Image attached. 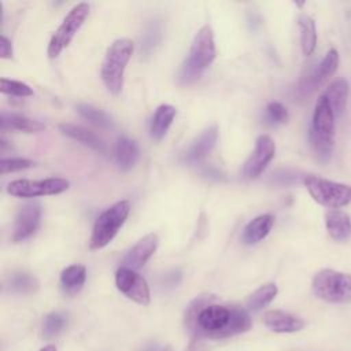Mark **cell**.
Instances as JSON below:
<instances>
[{
	"mask_svg": "<svg viewBox=\"0 0 351 351\" xmlns=\"http://www.w3.org/2000/svg\"><path fill=\"white\" fill-rule=\"evenodd\" d=\"M0 128H1V132L15 130V132H22L27 134L45 130V125L43 122L27 118L21 114L10 112L5 110H3L0 114Z\"/></svg>",
	"mask_w": 351,
	"mask_h": 351,
	"instance_id": "e0dca14e",
	"label": "cell"
},
{
	"mask_svg": "<svg viewBox=\"0 0 351 351\" xmlns=\"http://www.w3.org/2000/svg\"><path fill=\"white\" fill-rule=\"evenodd\" d=\"M296 174L288 169H281V170H277L276 173L271 174V180L274 184L277 185H289V184H293L296 181Z\"/></svg>",
	"mask_w": 351,
	"mask_h": 351,
	"instance_id": "d6a6232c",
	"label": "cell"
},
{
	"mask_svg": "<svg viewBox=\"0 0 351 351\" xmlns=\"http://www.w3.org/2000/svg\"><path fill=\"white\" fill-rule=\"evenodd\" d=\"M274 225V217L271 214H262L251 219L243 229L241 241L245 245H254L262 241L271 230Z\"/></svg>",
	"mask_w": 351,
	"mask_h": 351,
	"instance_id": "44dd1931",
	"label": "cell"
},
{
	"mask_svg": "<svg viewBox=\"0 0 351 351\" xmlns=\"http://www.w3.org/2000/svg\"><path fill=\"white\" fill-rule=\"evenodd\" d=\"M59 130L62 132V134L67 136L69 138H71L74 141H78L82 145L89 147L90 149H93L99 154H106L107 152V147H106L104 141L97 134L85 129L84 126L73 125V123H60Z\"/></svg>",
	"mask_w": 351,
	"mask_h": 351,
	"instance_id": "d6986e66",
	"label": "cell"
},
{
	"mask_svg": "<svg viewBox=\"0 0 351 351\" xmlns=\"http://www.w3.org/2000/svg\"><path fill=\"white\" fill-rule=\"evenodd\" d=\"M12 55H14V51H12L11 41L4 34H1L0 36V58L1 59H11Z\"/></svg>",
	"mask_w": 351,
	"mask_h": 351,
	"instance_id": "e575fe53",
	"label": "cell"
},
{
	"mask_svg": "<svg viewBox=\"0 0 351 351\" xmlns=\"http://www.w3.org/2000/svg\"><path fill=\"white\" fill-rule=\"evenodd\" d=\"M140 158V149L134 140L121 136L118 137L114 147V159L119 170L129 171L134 167Z\"/></svg>",
	"mask_w": 351,
	"mask_h": 351,
	"instance_id": "ffe728a7",
	"label": "cell"
},
{
	"mask_svg": "<svg viewBox=\"0 0 351 351\" xmlns=\"http://www.w3.org/2000/svg\"><path fill=\"white\" fill-rule=\"evenodd\" d=\"M34 162L26 158H1L0 160V173L7 174L12 171L25 170L29 167H33Z\"/></svg>",
	"mask_w": 351,
	"mask_h": 351,
	"instance_id": "1f68e13d",
	"label": "cell"
},
{
	"mask_svg": "<svg viewBox=\"0 0 351 351\" xmlns=\"http://www.w3.org/2000/svg\"><path fill=\"white\" fill-rule=\"evenodd\" d=\"M40 351H56V347L55 346H45Z\"/></svg>",
	"mask_w": 351,
	"mask_h": 351,
	"instance_id": "f35d334b",
	"label": "cell"
},
{
	"mask_svg": "<svg viewBox=\"0 0 351 351\" xmlns=\"http://www.w3.org/2000/svg\"><path fill=\"white\" fill-rule=\"evenodd\" d=\"M89 15V4L88 3H78L74 5L69 14L63 18L62 23L59 27L55 30L52 34L48 48H47V55L49 59H55L60 55V52L69 47L77 32L81 29L84 22L86 21Z\"/></svg>",
	"mask_w": 351,
	"mask_h": 351,
	"instance_id": "ba28073f",
	"label": "cell"
},
{
	"mask_svg": "<svg viewBox=\"0 0 351 351\" xmlns=\"http://www.w3.org/2000/svg\"><path fill=\"white\" fill-rule=\"evenodd\" d=\"M115 285L126 298L136 302L137 304L147 306L151 300L149 287L145 278L136 270L121 266L115 271Z\"/></svg>",
	"mask_w": 351,
	"mask_h": 351,
	"instance_id": "7c38bea8",
	"label": "cell"
},
{
	"mask_svg": "<svg viewBox=\"0 0 351 351\" xmlns=\"http://www.w3.org/2000/svg\"><path fill=\"white\" fill-rule=\"evenodd\" d=\"M276 154L274 140L267 134H261L255 141V148L243 165L241 176L245 180H254L259 177L267 165L271 162Z\"/></svg>",
	"mask_w": 351,
	"mask_h": 351,
	"instance_id": "8fae6325",
	"label": "cell"
},
{
	"mask_svg": "<svg viewBox=\"0 0 351 351\" xmlns=\"http://www.w3.org/2000/svg\"><path fill=\"white\" fill-rule=\"evenodd\" d=\"M185 351H206V348H204V346L202 344L200 340L193 339V340L189 343V346H188V348H186Z\"/></svg>",
	"mask_w": 351,
	"mask_h": 351,
	"instance_id": "8d00e7d4",
	"label": "cell"
},
{
	"mask_svg": "<svg viewBox=\"0 0 351 351\" xmlns=\"http://www.w3.org/2000/svg\"><path fill=\"white\" fill-rule=\"evenodd\" d=\"M86 280V269L84 265L75 263L64 267L60 273V288L64 295L74 296L77 295Z\"/></svg>",
	"mask_w": 351,
	"mask_h": 351,
	"instance_id": "7402d4cb",
	"label": "cell"
},
{
	"mask_svg": "<svg viewBox=\"0 0 351 351\" xmlns=\"http://www.w3.org/2000/svg\"><path fill=\"white\" fill-rule=\"evenodd\" d=\"M143 351H160V350H159L158 344L152 343V344H148V346H145V347L143 348Z\"/></svg>",
	"mask_w": 351,
	"mask_h": 351,
	"instance_id": "74e56055",
	"label": "cell"
},
{
	"mask_svg": "<svg viewBox=\"0 0 351 351\" xmlns=\"http://www.w3.org/2000/svg\"><path fill=\"white\" fill-rule=\"evenodd\" d=\"M311 289L318 299L326 303H351V274L322 269L313 277Z\"/></svg>",
	"mask_w": 351,
	"mask_h": 351,
	"instance_id": "8992f818",
	"label": "cell"
},
{
	"mask_svg": "<svg viewBox=\"0 0 351 351\" xmlns=\"http://www.w3.org/2000/svg\"><path fill=\"white\" fill-rule=\"evenodd\" d=\"M298 25L300 29V48L303 55L310 56L317 47V27L311 16L302 14L298 18Z\"/></svg>",
	"mask_w": 351,
	"mask_h": 351,
	"instance_id": "d4e9b609",
	"label": "cell"
},
{
	"mask_svg": "<svg viewBox=\"0 0 351 351\" xmlns=\"http://www.w3.org/2000/svg\"><path fill=\"white\" fill-rule=\"evenodd\" d=\"M185 328L195 339H226L251 329L248 313L236 304L221 303L215 295L195 298L184 314Z\"/></svg>",
	"mask_w": 351,
	"mask_h": 351,
	"instance_id": "6da1fadb",
	"label": "cell"
},
{
	"mask_svg": "<svg viewBox=\"0 0 351 351\" xmlns=\"http://www.w3.org/2000/svg\"><path fill=\"white\" fill-rule=\"evenodd\" d=\"M217 55L213 29L204 25L197 30L191 44L189 53L178 70V84L182 86L195 84L203 71L214 62Z\"/></svg>",
	"mask_w": 351,
	"mask_h": 351,
	"instance_id": "3957f363",
	"label": "cell"
},
{
	"mask_svg": "<svg viewBox=\"0 0 351 351\" xmlns=\"http://www.w3.org/2000/svg\"><path fill=\"white\" fill-rule=\"evenodd\" d=\"M325 228L330 239L337 243H346L351 239V217L340 208L325 213Z\"/></svg>",
	"mask_w": 351,
	"mask_h": 351,
	"instance_id": "2e32d148",
	"label": "cell"
},
{
	"mask_svg": "<svg viewBox=\"0 0 351 351\" xmlns=\"http://www.w3.org/2000/svg\"><path fill=\"white\" fill-rule=\"evenodd\" d=\"M324 95L326 96V99L335 112V117L337 118L346 110L347 96H348V82L344 78H337L329 84V86L324 92Z\"/></svg>",
	"mask_w": 351,
	"mask_h": 351,
	"instance_id": "cb8c5ba5",
	"label": "cell"
},
{
	"mask_svg": "<svg viewBox=\"0 0 351 351\" xmlns=\"http://www.w3.org/2000/svg\"><path fill=\"white\" fill-rule=\"evenodd\" d=\"M66 324H67V315L64 313L53 311L47 314L43 319V329H41L43 337L45 339L55 337L64 329Z\"/></svg>",
	"mask_w": 351,
	"mask_h": 351,
	"instance_id": "f1b7e54d",
	"label": "cell"
},
{
	"mask_svg": "<svg viewBox=\"0 0 351 351\" xmlns=\"http://www.w3.org/2000/svg\"><path fill=\"white\" fill-rule=\"evenodd\" d=\"M335 112L322 93L314 107L311 125L308 129V141L315 159L326 165L333 154L335 145Z\"/></svg>",
	"mask_w": 351,
	"mask_h": 351,
	"instance_id": "7a4b0ae2",
	"label": "cell"
},
{
	"mask_svg": "<svg viewBox=\"0 0 351 351\" xmlns=\"http://www.w3.org/2000/svg\"><path fill=\"white\" fill-rule=\"evenodd\" d=\"M289 119V112L280 101H270L265 108V122L270 126L284 125Z\"/></svg>",
	"mask_w": 351,
	"mask_h": 351,
	"instance_id": "f546056e",
	"label": "cell"
},
{
	"mask_svg": "<svg viewBox=\"0 0 351 351\" xmlns=\"http://www.w3.org/2000/svg\"><path fill=\"white\" fill-rule=\"evenodd\" d=\"M41 221V206L38 202L25 203L16 213L12 229V241L19 243L32 237Z\"/></svg>",
	"mask_w": 351,
	"mask_h": 351,
	"instance_id": "4fadbf2b",
	"label": "cell"
},
{
	"mask_svg": "<svg viewBox=\"0 0 351 351\" xmlns=\"http://www.w3.org/2000/svg\"><path fill=\"white\" fill-rule=\"evenodd\" d=\"M180 280H181V273H180L178 270H173V271L165 274L162 284H163L165 287L173 288L174 285H177V284L180 282Z\"/></svg>",
	"mask_w": 351,
	"mask_h": 351,
	"instance_id": "d590c367",
	"label": "cell"
},
{
	"mask_svg": "<svg viewBox=\"0 0 351 351\" xmlns=\"http://www.w3.org/2000/svg\"><path fill=\"white\" fill-rule=\"evenodd\" d=\"M176 114H177V110L171 104H160L155 110L151 128H149V134L154 140H162L166 136L170 125L173 123Z\"/></svg>",
	"mask_w": 351,
	"mask_h": 351,
	"instance_id": "603a6c76",
	"label": "cell"
},
{
	"mask_svg": "<svg viewBox=\"0 0 351 351\" xmlns=\"http://www.w3.org/2000/svg\"><path fill=\"white\" fill-rule=\"evenodd\" d=\"M303 185L315 203L329 210H339L351 203V185L330 181L314 174L304 176Z\"/></svg>",
	"mask_w": 351,
	"mask_h": 351,
	"instance_id": "52a82bcc",
	"label": "cell"
},
{
	"mask_svg": "<svg viewBox=\"0 0 351 351\" xmlns=\"http://www.w3.org/2000/svg\"><path fill=\"white\" fill-rule=\"evenodd\" d=\"M218 138V128L215 125L206 128L182 152L181 162L185 165H195L202 162L214 148Z\"/></svg>",
	"mask_w": 351,
	"mask_h": 351,
	"instance_id": "5bb4252c",
	"label": "cell"
},
{
	"mask_svg": "<svg viewBox=\"0 0 351 351\" xmlns=\"http://www.w3.org/2000/svg\"><path fill=\"white\" fill-rule=\"evenodd\" d=\"M278 288L274 282H266L261 285L258 289H255L245 300L247 308L252 313L261 311L265 308L276 296H277Z\"/></svg>",
	"mask_w": 351,
	"mask_h": 351,
	"instance_id": "4316f807",
	"label": "cell"
},
{
	"mask_svg": "<svg viewBox=\"0 0 351 351\" xmlns=\"http://www.w3.org/2000/svg\"><path fill=\"white\" fill-rule=\"evenodd\" d=\"M0 90L4 95L16 96V97H29V96H33L34 93L27 84L16 80L4 78V77L0 80Z\"/></svg>",
	"mask_w": 351,
	"mask_h": 351,
	"instance_id": "4dcf8cb0",
	"label": "cell"
},
{
	"mask_svg": "<svg viewBox=\"0 0 351 351\" xmlns=\"http://www.w3.org/2000/svg\"><path fill=\"white\" fill-rule=\"evenodd\" d=\"M339 62H340V58H339L337 49L330 48L325 53L322 60L299 80L295 88V95L300 99L308 97L313 92H315L318 88L325 85L333 77V74L337 71Z\"/></svg>",
	"mask_w": 351,
	"mask_h": 351,
	"instance_id": "9c48e42d",
	"label": "cell"
},
{
	"mask_svg": "<svg viewBox=\"0 0 351 351\" xmlns=\"http://www.w3.org/2000/svg\"><path fill=\"white\" fill-rule=\"evenodd\" d=\"M38 280L26 271L12 273L5 281V288L10 292L18 295L34 293L38 291Z\"/></svg>",
	"mask_w": 351,
	"mask_h": 351,
	"instance_id": "484cf974",
	"label": "cell"
},
{
	"mask_svg": "<svg viewBox=\"0 0 351 351\" xmlns=\"http://www.w3.org/2000/svg\"><path fill=\"white\" fill-rule=\"evenodd\" d=\"M158 244L159 239L155 233L145 234L122 258V266L132 270L141 269L148 262V259L155 254Z\"/></svg>",
	"mask_w": 351,
	"mask_h": 351,
	"instance_id": "9a60e30c",
	"label": "cell"
},
{
	"mask_svg": "<svg viewBox=\"0 0 351 351\" xmlns=\"http://www.w3.org/2000/svg\"><path fill=\"white\" fill-rule=\"evenodd\" d=\"M77 112L84 118L86 119L88 122L93 123L95 126L97 128H101V129H110L112 128V119L111 117L104 112L103 110L92 106V104H85V103H81V104H77L75 107Z\"/></svg>",
	"mask_w": 351,
	"mask_h": 351,
	"instance_id": "83f0119b",
	"label": "cell"
},
{
	"mask_svg": "<svg viewBox=\"0 0 351 351\" xmlns=\"http://www.w3.org/2000/svg\"><path fill=\"white\" fill-rule=\"evenodd\" d=\"M263 322L270 330L276 333H292L300 330L304 326L303 319L281 310L266 311L263 314Z\"/></svg>",
	"mask_w": 351,
	"mask_h": 351,
	"instance_id": "ac0fdd59",
	"label": "cell"
},
{
	"mask_svg": "<svg viewBox=\"0 0 351 351\" xmlns=\"http://www.w3.org/2000/svg\"><path fill=\"white\" fill-rule=\"evenodd\" d=\"M70 182L66 178L51 177L44 180H14L7 185V193L15 197H38L59 195L67 191Z\"/></svg>",
	"mask_w": 351,
	"mask_h": 351,
	"instance_id": "30bf717a",
	"label": "cell"
},
{
	"mask_svg": "<svg viewBox=\"0 0 351 351\" xmlns=\"http://www.w3.org/2000/svg\"><path fill=\"white\" fill-rule=\"evenodd\" d=\"M160 351H173V350H171V347H169V346H167V347H165V348H162V350H160Z\"/></svg>",
	"mask_w": 351,
	"mask_h": 351,
	"instance_id": "ab89813d",
	"label": "cell"
},
{
	"mask_svg": "<svg viewBox=\"0 0 351 351\" xmlns=\"http://www.w3.org/2000/svg\"><path fill=\"white\" fill-rule=\"evenodd\" d=\"M133 51L134 44L130 38L126 37L117 38L107 48L100 69V77L110 93H121L123 88L125 69L133 55Z\"/></svg>",
	"mask_w": 351,
	"mask_h": 351,
	"instance_id": "277c9868",
	"label": "cell"
},
{
	"mask_svg": "<svg viewBox=\"0 0 351 351\" xmlns=\"http://www.w3.org/2000/svg\"><path fill=\"white\" fill-rule=\"evenodd\" d=\"M130 208L132 203L129 200H119L110 206L107 210H104L96 218L89 239V248L92 251L101 250L112 241L118 230L125 223L130 213Z\"/></svg>",
	"mask_w": 351,
	"mask_h": 351,
	"instance_id": "5b68a950",
	"label": "cell"
},
{
	"mask_svg": "<svg viewBox=\"0 0 351 351\" xmlns=\"http://www.w3.org/2000/svg\"><path fill=\"white\" fill-rule=\"evenodd\" d=\"M159 36H160V29H159V25L158 23H152L149 27H148V32L145 33V44L143 45L145 49H151L158 41H159Z\"/></svg>",
	"mask_w": 351,
	"mask_h": 351,
	"instance_id": "836d02e7",
	"label": "cell"
}]
</instances>
